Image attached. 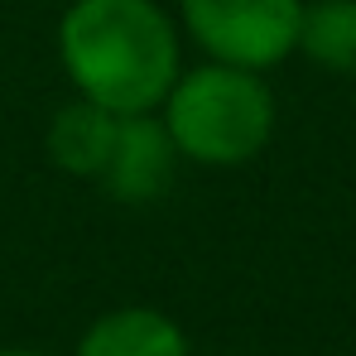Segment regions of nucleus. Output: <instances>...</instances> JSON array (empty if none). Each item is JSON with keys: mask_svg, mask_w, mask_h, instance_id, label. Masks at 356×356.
Returning a JSON list of instances; mask_svg holds the SVG:
<instances>
[{"mask_svg": "<svg viewBox=\"0 0 356 356\" xmlns=\"http://www.w3.org/2000/svg\"><path fill=\"white\" fill-rule=\"evenodd\" d=\"M298 54L323 72L356 77V0H303Z\"/></svg>", "mask_w": 356, "mask_h": 356, "instance_id": "obj_7", "label": "nucleus"}, {"mask_svg": "<svg viewBox=\"0 0 356 356\" xmlns=\"http://www.w3.org/2000/svg\"><path fill=\"white\" fill-rule=\"evenodd\" d=\"M0 356H49V352H34V347H0Z\"/></svg>", "mask_w": 356, "mask_h": 356, "instance_id": "obj_8", "label": "nucleus"}, {"mask_svg": "<svg viewBox=\"0 0 356 356\" xmlns=\"http://www.w3.org/2000/svg\"><path fill=\"white\" fill-rule=\"evenodd\" d=\"M174 169H178V149L159 111H140V116H120L111 159H106L97 183L116 202H154L169 188Z\"/></svg>", "mask_w": 356, "mask_h": 356, "instance_id": "obj_4", "label": "nucleus"}, {"mask_svg": "<svg viewBox=\"0 0 356 356\" xmlns=\"http://www.w3.org/2000/svg\"><path fill=\"white\" fill-rule=\"evenodd\" d=\"M159 120L178 159L202 169H241L275 140L280 106L265 72L207 58L174 77L169 97L159 102Z\"/></svg>", "mask_w": 356, "mask_h": 356, "instance_id": "obj_2", "label": "nucleus"}, {"mask_svg": "<svg viewBox=\"0 0 356 356\" xmlns=\"http://www.w3.org/2000/svg\"><path fill=\"white\" fill-rule=\"evenodd\" d=\"M116 125L120 116L97 106V102H82L72 97L67 106H58V116L49 120V135H44V149L49 159L58 164L63 174L72 178H102L106 159H111V145H116Z\"/></svg>", "mask_w": 356, "mask_h": 356, "instance_id": "obj_6", "label": "nucleus"}, {"mask_svg": "<svg viewBox=\"0 0 356 356\" xmlns=\"http://www.w3.org/2000/svg\"><path fill=\"white\" fill-rule=\"evenodd\" d=\"M303 0H178V29L212 63L270 72L298 54Z\"/></svg>", "mask_w": 356, "mask_h": 356, "instance_id": "obj_3", "label": "nucleus"}, {"mask_svg": "<svg viewBox=\"0 0 356 356\" xmlns=\"http://www.w3.org/2000/svg\"><path fill=\"white\" fill-rule=\"evenodd\" d=\"M58 63L82 102L116 116L159 111L183 72V29L154 0H72L58 19Z\"/></svg>", "mask_w": 356, "mask_h": 356, "instance_id": "obj_1", "label": "nucleus"}, {"mask_svg": "<svg viewBox=\"0 0 356 356\" xmlns=\"http://www.w3.org/2000/svg\"><path fill=\"white\" fill-rule=\"evenodd\" d=\"M72 356H193V347L178 318H169L164 308L125 303L92 318Z\"/></svg>", "mask_w": 356, "mask_h": 356, "instance_id": "obj_5", "label": "nucleus"}]
</instances>
